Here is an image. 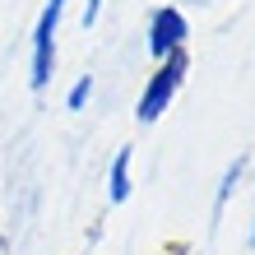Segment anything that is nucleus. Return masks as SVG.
Returning a JSON list of instances; mask_svg holds the SVG:
<instances>
[{
    "label": "nucleus",
    "instance_id": "obj_9",
    "mask_svg": "<svg viewBox=\"0 0 255 255\" xmlns=\"http://www.w3.org/2000/svg\"><path fill=\"white\" fill-rule=\"evenodd\" d=\"M251 251H255V214H251Z\"/></svg>",
    "mask_w": 255,
    "mask_h": 255
},
{
    "label": "nucleus",
    "instance_id": "obj_1",
    "mask_svg": "<svg viewBox=\"0 0 255 255\" xmlns=\"http://www.w3.org/2000/svg\"><path fill=\"white\" fill-rule=\"evenodd\" d=\"M186 74H190V51H176V56L153 61L139 98H134V121L139 126H158L162 116H167V107L176 102V93L186 88Z\"/></svg>",
    "mask_w": 255,
    "mask_h": 255
},
{
    "label": "nucleus",
    "instance_id": "obj_4",
    "mask_svg": "<svg viewBox=\"0 0 255 255\" xmlns=\"http://www.w3.org/2000/svg\"><path fill=\"white\" fill-rule=\"evenodd\" d=\"M130 190H134V144H121L116 158H112V167H107V200L126 204Z\"/></svg>",
    "mask_w": 255,
    "mask_h": 255
},
{
    "label": "nucleus",
    "instance_id": "obj_5",
    "mask_svg": "<svg viewBox=\"0 0 255 255\" xmlns=\"http://www.w3.org/2000/svg\"><path fill=\"white\" fill-rule=\"evenodd\" d=\"M246 172H251V158H246V153H242V158H232L228 167H223V181H218V200H214V218H223L228 200H232V195L246 186Z\"/></svg>",
    "mask_w": 255,
    "mask_h": 255
},
{
    "label": "nucleus",
    "instance_id": "obj_7",
    "mask_svg": "<svg viewBox=\"0 0 255 255\" xmlns=\"http://www.w3.org/2000/svg\"><path fill=\"white\" fill-rule=\"evenodd\" d=\"M98 19H102V0H84V9H79V28H84V33H93Z\"/></svg>",
    "mask_w": 255,
    "mask_h": 255
},
{
    "label": "nucleus",
    "instance_id": "obj_3",
    "mask_svg": "<svg viewBox=\"0 0 255 255\" xmlns=\"http://www.w3.org/2000/svg\"><path fill=\"white\" fill-rule=\"evenodd\" d=\"M186 42H190V19H186V9L176 5V0H162V5L148 14V28H144L148 56H153V61L176 56V51H186Z\"/></svg>",
    "mask_w": 255,
    "mask_h": 255
},
{
    "label": "nucleus",
    "instance_id": "obj_8",
    "mask_svg": "<svg viewBox=\"0 0 255 255\" xmlns=\"http://www.w3.org/2000/svg\"><path fill=\"white\" fill-rule=\"evenodd\" d=\"M162 255H190V246L186 242H172V246H162Z\"/></svg>",
    "mask_w": 255,
    "mask_h": 255
},
{
    "label": "nucleus",
    "instance_id": "obj_2",
    "mask_svg": "<svg viewBox=\"0 0 255 255\" xmlns=\"http://www.w3.org/2000/svg\"><path fill=\"white\" fill-rule=\"evenodd\" d=\"M70 0H42L33 33H28V88L47 93L51 74H56V42H61V23H65Z\"/></svg>",
    "mask_w": 255,
    "mask_h": 255
},
{
    "label": "nucleus",
    "instance_id": "obj_6",
    "mask_svg": "<svg viewBox=\"0 0 255 255\" xmlns=\"http://www.w3.org/2000/svg\"><path fill=\"white\" fill-rule=\"evenodd\" d=\"M93 93H98V79L93 74H79V79L70 84V93H65V112H84L88 102H93Z\"/></svg>",
    "mask_w": 255,
    "mask_h": 255
}]
</instances>
